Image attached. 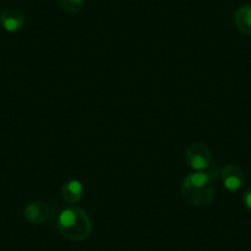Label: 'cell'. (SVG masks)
I'll return each instance as SVG.
<instances>
[{"label":"cell","mask_w":251,"mask_h":251,"mask_svg":"<svg viewBox=\"0 0 251 251\" xmlns=\"http://www.w3.org/2000/svg\"><path fill=\"white\" fill-rule=\"evenodd\" d=\"M50 216V207L45 201H33L24 211V217L28 223L40 224Z\"/></svg>","instance_id":"5"},{"label":"cell","mask_w":251,"mask_h":251,"mask_svg":"<svg viewBox=\"0 0 251 251\" xmlns=\"http://www.w3.org/2000/svg\"><path fill=\"white\" fill-rule=\"evenodd\" d=\"M222 182L229 191H239L245 183V174L243 169L235 164H228L222 170Z\"/></svg>","instance_id":"4"},{"label":"cell","mask_w":251,"mask_h":251,"mask_svg":"<svg viewBox=\"0 0 251 251\" xmlns=\"http://www.w3.org/2000/svg\"><path fill=\"white\" fill-rule=\"evenodd\" d=\"M234 23L239 31L245 35H251V4L240 6L235 11Z\"/></svg>","instance_id":"8"},{"label":"cell","mask_w":251,"mask_h":251,"mask_svg":"<svg viewBox=\"0 0 251 251\" xmlns=\"http://www.w3.org/2000/svg\"><path fill=\"white\" fill-rule=\"evenodd\" d=\"M60 8L69 14H76L84 8L85 0H58Z\"/></svg>","instance_id":"9"},{"label":"cell","mask_w":251,"mask_h":251,"mask_svg":"<svg viewBox=\"0 0 251 251\" xmlns=\"http://www.w3.org/2000/svg\"><path fill=\"white\" fill-rule=\"evenodd\" d=\"M0 21H1V25L9 32H15L19 31L20 28L24 27L25 25V15L21 13L20 10H16V9H8V10L4 11L0 16Z\"/></svg>","instance_id":"6"},{"label":"cell","mask_w":251,"mask_h":251,"mask_svg":"<svg viewBox=\"0 0 251 251\" xmlns=\"http://www.w3.org/2000/svg\"><path fill=\"white\" fill-rule=\"evenodd\" d=\"M181 194L185 201L196 207H206L214 200L216 188L211 176L196 171L187 174L181 185Z\"/></svg>","instance_id":"1"},{"label":"cell","mask_w":251,"mask_h":251,"mask_svg":"<svg viewBox=\"0 0 251 251\" xmlns=\"http://www.w3.org/2000/svg\"><path fill=\"white\" fill-rule=\"evenodd\" d=\"M57 226L59 233L72 241L84 240L90 235L93 229L88 213L75 206H72L60 212Z\"/></svg>","instance_id":"2"},{"label":"cell","mask_w":251,"mask_h":251,"mask_svg":"<svg viewBox=\"0 0 251 251\" xmlns=\"http://www.w3.org/2000/svg\"><path fill=\"white\" fill-rule=\"evenodd\" d=\"M84 186L79 180H69L67 181L62 187V197L67 203L74 204L78 203L83 197Z\"/></svg>","instance_id":"7"},{"label":"cell","mask_w":251,"mask_h":251,"mask_svg":"<svg viewBox=\"0 0 251 251\" xmlns=\"http://www.w3.org/2000/svg\"><path fill=\"white\" fill-rule=\"evenodd\" d=\"M185 160L195 171L206 170L211 165L212 153L206 144L194 143L186 148Z\"/></svg>","instance_id":"3"},{"label":"cell","mask_w":251,"mask_h":251,"mask_svg":"<svg viewBox=\"0 0 251 251\" xmlns=\"http://www.w3.org/2000/svg\"><path fill=\"white\" fill-rule=\"evenodd\" d=\"M243 201H244V204L246 206V208H248L249 211H251V185L249 186V187L245 190V192H244Z\"/></svg>","instance_id":"10"}]
</instances>
